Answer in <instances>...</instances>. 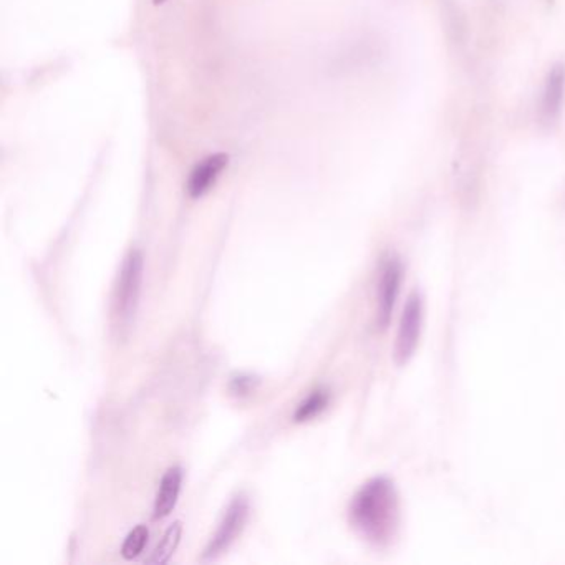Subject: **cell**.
I'll list each match as a JSON object with an SVG mask.
<instances>
[{
  "label": "cell",
  "mask_w": 565,
  "mask_h": 565,
  "mask_svg": "<svg viewBox=\"0 0 565 565\" xmlns=\"http://www.w3.org/2000/svg\"><path fill=\"white\" fill-rule=\"evenodd\" d=\"M348 523L368 545L387 549L399 531L401 511L395 482L378 476L365 482L348 507Z\"/></svg>",
  "instance_id": "obj_1"
},
{
  "label": "cell",
  "mask_w": 565,
  "mask_h": 565,
  "mask_svg": "<svg viewBox=\"0 0 565 565\" xmlns=\"http://www.w3.org/2000/svg\"><path fill=\"white\" fill-rule=\"evenodd\" d=\"M143 254L133 249L126 254L116 277L113 291V322L120 336H125L137 317L141 283H143Z\"/></svg>",
  "instance_id": "obj_2"
},
{
  "label": "cell",
  "mask_w": 565,
  "mask_h": 565,
  "mask_svg": "<svg viewBox=\"0 0 565 565\" xmlns=\"http://www.w3.org/2000/svg\"><path fill=\"white\" fill-rule=\"evenodd\" d=\"M423 295L419 291H413L403 309L393 348V358L398 367H405L417 354L423 330Z\"/></svg>",
  "instance_id": "obj_3"
},
{
  "label": "cell",
  "mask_w": 565,
  "mask_h": 565,
  "mask_svg": "<svg viewBox=\"0 0 565 565\" xmlns=\"http://www.w3.org/2000/svg\"><path fill=\"white\" fill-rule=\"evenodd\" d=\"M247 517H249V501L244 494H239L228 506L218 525L216 534L212 535L210 544L204 549L202 559L212 561L224 554L232 543L241 535L242 529L247 523Z\"/></svg>",
  "instance_id": "obj_4"
},
{
  "label": "cell",
  "mask_w": 565,
  "mask_h": 565,
  "mask_svg": "<svg viewBox=\"0 0 565 565\" xmlns=\"http://www.w3.org/2000/svg\"><path fill=\"white\" fill-rule=\"evenodd\" d=\"M403 279V264L397 256L383 259L377 293V325L380 330H387L397 305L399 285Z\"/></svg>",
  "instance_id": "obj_5"
},
{
  "label": "cell",
  "mask_w": 565,
  "mask_h": 565,
  "mask_svg": "<svg viewBox=\"0 0 565 565\" xmlns=\"http://www.w3.org/2000/svg\"><path fill=\"white\" fill-rule=\"evenodd\" d=\"M229 165V155L226 153H216L202 159L196 168L191 171V176L186 184L189 198H202L210 191L216 181L222 175V171Z\"/></svg>",
  "instance_id": "obj_6"
},
{
  "label": "cell",
  "mask_w": 565,
  "mask_h": 565,
  "mask_svg": "<svg viewBox=\"0 0 565 565\" xmlns=\"http://www.w3.org/2000/svg\"><path fill=\"white\" fill-rule=\"evenodd\" d=\"M565 92V67L562 63H557L545 78L544 94L541 102V115L545 123H552L557 120L562 108Z\"/></svg>",
  "instance_id": "obj_7"
},
{
  "label": "cell",
  "mask_w": 565,
  "mask_h": 565,
  "mask_svg": "<svg viewBox=\"0 0 565 565\" xmlns=\"http://www.w3.org/2000/svg\"><path fill=\"white\" fill-rule=\"evenodd\" d=\"M181 481H183V472L178 466L169 468L168 471L165 472V476L159 482L155 509H153L155 519H165L175 509V506L178 503L179 491H181Z\"/></svg>",
  "instance_id": "obj_8"
},
{
  "label": "cell",
  "mask_w": 565,
  "mask_h": 565,
  "mask_svg": "<svg viewBox=\"0 0 565 565\" xmlns=\"http://www.w3.org/2000/svg\"><path fill=\"white\" fill-rule=\"evenodd\" d=\"M328 401H330L328 390H325V388L314 390V391L299 405V408L295 409L293 421H295V423L310 421V419L315 418L317 415H320V413L328 407Z\"/></svg>",
  "instance_id": "obj_9"
},
{
  "label": "cell",
  "mask_w": 565,
  "mask_h": 565,
  "mask_svg": "<svg viewBox=\"0 0 565 565\" xmlns=\"http://www.w3.org/2000/svg\"><path fill=\"white\" fill-rule=\"evenodd\" d=\"M181 533H183V525H181V523L173 524L168 531L165 533V535H163L161 543L157 544L155 552L149 557L148 562L157 565L166 564L169 559H171V555L175 554L176 549H178L179 541H181Z\"/></svg>",
  "instance_id": "obj_10"
},
{
  "label": "cell",
  "mask_w": 565,
  "mask_h": 565,
  "mask_svg": "<svg viewBox=\"0 0 565 565\" xmlns=\"http://www.w3.org/2000/svg\"><path fill=\"white\" fill-rule=\"evenodd\" d=\"M148 537H149V531H148L147 525H137L130 534L126 535L125 543L121 547L123 559L126 561L137 559L138 555L143 552L148 543Z\"/></svg>",
  "instance_id": "obj_11"
},
{
  "label": "cell",
  "mask_w": 565,
  "mask_h": 565,
  "mask_svg": "<svg viewBox=\"0 0 565 565\" xmlns=\"http://www.w3.org/2000/svg\"><path fill=\"white\" fill-rule=\"evenodd\" d=\"M230 388H232V391H234L236 395H247V393H251L252 390H254V378H238V380L232 381V387Z\"/></svg>",
  "instance_id": "obj_12"
},
{
  "label": "cell",
  "mask_w": 565,
  "mask_h": 565,
  "mask_svg": "<svg viewBox=\"0 0 565 565\" xmlns=\"http://www.w3.org/2000/svg\"><path fill=\"white\" fill-rule=\"evenodd\" d=\"M166 2H168V0H153L155 5H163V4H166Z\"/></svg>",
  "instance_id": "obj_13"
}]
</instances>
